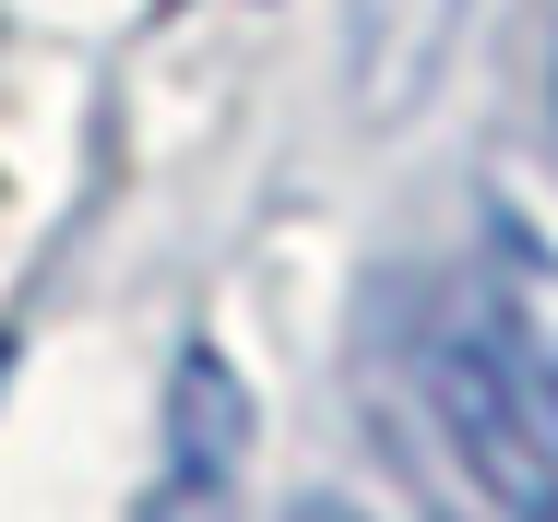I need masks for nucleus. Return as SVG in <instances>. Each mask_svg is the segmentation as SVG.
<instances>
[{
	"label": "nucleus",
	"instance_id": "f03ea898",
	"mask_svg": "<svg viewBox=\"0 0 558 522\" xmlns=\"http://www.w3.org/2000/svg\"><path fill=\"white\" fill-rule=\"evenodd\" d=\"M250 380L226 368L215 344H191L167 368V451H155V499L143 522H238V487H250Z\"/></svg>",
	"mask_w": 558,
	"mask_h": 522
},
{
	"label": "nucleus",
	"instance_id": "7ed1b4c3",
	"mask_svg": "<svg viewBox=\"0 0 558 522\" xmlns=\"http://www.w3.org/2000/svg\"><path fill=\"white\" fill-rule=\"evenodd\" d=\"M475 298L511 332V356L535 368V392L558 404V226L535 203H487V262H475Z\"/></svg>",
	"mask_w": 558,
	"mask_h": 522
},
{
	"label": "nucleus",
	"instance_id": "f257e3e1",
	"mask_svg": "<svg viewBox=\"0 0 558 522\" xmlns=\"http://www.w3.org/2000/svg\"><path fill=\"white\" fill-rule=\"evenodd\" d=\"M404 368H416V404L451 439L463 487L499 522H558V404L535 392V368L511 356V332L487 320L475 286H440L404 320Z\"/></svg>",
	"mask_w": 558,
	"mask_h": 522
},
{
	"label": "nucleus",
	"instance_id": "20e7f679",
	"mask_svg": "<svg viewBox=\"0 0 558 522\" xmlns=\"http://www.w3.org/2000/svg\"><path fill=\"white\" fill-rule=\"evenodd\" d=\"M451 24L463 0H344V96L356 119H404V107L440 84Z\"/></svg>",
	"mask_w": 558,
	"mask_h": 522
}]
</instances>
